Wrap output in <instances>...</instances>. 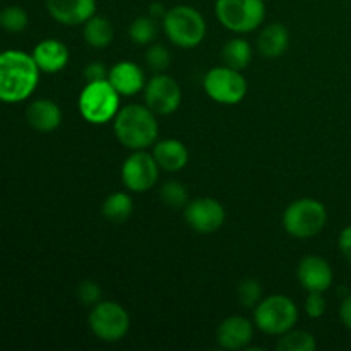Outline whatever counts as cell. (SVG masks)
<instances>
[{"instance_id": "e0dca14e", "label": "cell", "mask_w": 351, "mask_h": 351, "mask_svg": "<svg viewBox=\"0 0 351 351\" xmlns=\"http://www.w3.org/2000/svg\"><path fill=\"white\" fill-rule=\"evenodd\" d=\"M26 122L36 132L48 134L62 123V110L55 101L47 98L34 99L26 108Z\"/></svg>"}, {"instance_id": "1f68e13d", "label": "cell", "mask_w": 351, "mask_h": 351, "mask_svg": "<svg viewBox=\"0 0 351 351\" xmlns=\"http://www.w3.org/2000/svg\"><path fill=\"white\" fill-rule=\"evenodd\" d=\"M84 77L88 82L105 81V79H108V69L101 62H91V64L86 65Z\"/></svg>"}, {"instance_id": "2e32d148", "label": "cell", "mask_w": 351, "mask_h": 351, "mask_svg": "<svg viewBox=\"0 0 351 351\" xmlns=\"http://www.w3.org/2000/svg\"><path fill=\"white\" fill-rule=\"evenodd\" d=\"M108 81L120 96H134L144 91L146 75L139 65L130 60H123L110 69Z\"/></svg>"}, {"instance_id": "6da1fadb", "label": "cell", "mask_w": 351, "mask_h": 351, "mask_svg": "<svg viewBox=\"0 0 351 351\" xmlns=\"http://www.w3.org/2000/svg\"><path fill=\"white\" fill-rule=\"evenodd\" d=\"M40 69L33 55L19 50L0 53V101L19 103L29 98L40 82Z\"/></svg>"}, {"instance_id": "e575fe53", "label": "cell", "mask_w": 351, "mask_h": 351, "mask_svg": "<svg viewBox=\"0 0 351 351\" xmlns=\"http://www.w3.org/2000/svg\"><path fill=\"white\" fill-rule=\"evenodd\" d=\"M165 14H167V10H165V5L163 3H151L149 7V16L153 17V19H163Z\"/></svg>"}, {"instance_id": "d6a6232c", "label": "cell", "mask_w": 351, "mask_h": 351, "mask_svg": "<svg viewBox=\"0 0 351 351\" xmlns=\"http://www.w3.org/2000/svg\"><path fill=\"white\" fill-rule=\"evenodd\" d=\"M338 245H339V250H341L343 257H345L348 263H351V225L346 226V228L339 233Z\"/></svg>"}, {"instance_id": "277c9868", "label": "cell", "mask_w": 351, "mask_h": 351, "mask_svg": "<svg viewBox=\"0 0 351 351\" xmlns=\"http://www.w3.org/2000/svg\"><path fill=\"white\" fill-rule=\"evenodd\" d=\"M120 110V95L108 79L88 82L79 95V112L86 122L103 125L117 117Z\"/></svg>"}, {"instance_id": "d4e9b609", "label": "cell", "mask_w": 351, "mask_h": 351, "mask_svg": "<svg viewBox=\"0 0 351 351\" xmlns=\"http://www.w3.org/2000/svg\"><path fill=\"white\" fill-rule=\"evenodd\" d=\"M129 36L134 43L143 45V47L153 43L158 36L156 19H153L151 16H143L134 19L129 26Z\"/></svg>"}, {"instance_id": "f1b7e54d", "label": "cell", "mask_w": 351, "mask_h": 351, "mask_svg": "<svg viewBox=\"0 0 351 351\" xmlns=\"http://www.w3.org/2000/svg\"><path fill=\"white\" fill-rule=\"evenodd\" d=\"M146 64L153 69L154 72H165L168 67H170V62H171V55L168 51L167 47L163 45H153V47L147 48L146 55Z\"/></svg>"}, {"instance_id": "30bf717a", "label": "cell", "mask_w": 351, "mask_h": 351, "mask_svg": "<svg viewBox=\"0 0 351 351\" xmlns=\"http://www.w3.org/2000/svg\"><path fill=\"white\" fill-rule=\"evenodd\" d=\"M160 170L153 153L146 149L134 151L122 165V182L130 192L143 194L156 185Z\"/></svg>"}, {"instance_id": "9a60e30c", "label": "cell", "mask_w": 351, "mask_h": 351, "mask_svg": "<svg viewBox=\"0 0 351 351\" xmlns=\"http://www.w3.org/2000/svg\"><path fill=\"white\" fill-rule=\"evenodd\" d=\"M216 338L219 346L225 350H247L254 338V326L242 315H232L219 324Z\"/></svg>"}, {"instance_id": "8fae6325", "label": "cell", "mask_w": 351, "mask_h": 351, "mask_svg": "<svg viewBox=\"0 0 351 351\" xmlns=\"http://www.w3.org/2000/svg\"><path fill=\"white\" fill-rule=\"evenodd\" d=\"M144 101L156 115H171L182 103L180 84L171 75L158 72L144 86Z\"/></svg>"}, {"instance_id": "ba28073f", "label": "cell", "mask_w": 351, "mask_h": 351, "mask_svg": "<svg viewBox=\"0 0 351 351\" xmlns=\"http://www.w3.org/2000/svg\"><path fill=\"white\" fill-rule=\"evenodd\" d=\"M88 324L98 339L117 343L129 332L130 317L125 308L117 302H98L89 312Z\"/></svg>"}, {"instance_id": "7c38bea8", "label": "cell", "mask_w": 351, "mask_h": 351, "mask_svg": "<svg viewBox=\"0 0 351 351\" xmlns=\"http://www.w3.org/2000/svg\"><path fill=\"white\" fill-rule=\"evenodd\" d=\"M184 218L194 232L209 235L218 232L226 218L225 208L213 197H197L184 208Z\"/></svg>"}, {"instance_id": "9c48e42d", "label": "cell", "mask_w": 351, "mask_h": 351, "mask_svg": "<svg viewBox=\"0 0 351 351\" xmlns=\"http://www.w3.org/2000/svg\"><path fill=\"white\" fill-rule=\"evenodd\" d=\"M204 91L213 101L219 105H237L242 101L247 95L245 77L240 74V71L228 67V65H219L213 67L204 75Z\"/></svg>"}, {"instance_id": "4fadbf2b", "label": "cell", "mask_w": 351, "mask_h": 351, "mask_svg": "<svg viewBox=\"0 0 351 351\" xmlns=\"http://www.w3.org/2000/svg\"><path fill=\"white\" fill-rule=\"evenodd\" d=\"M297 278L308 293H324L332 287L335 273L324 257L305 256L297 267Z\"/></svg>"}, {"instance_id": "d6986e66", "label": "cell", "mask_w": 351, "mask_h": 351, "mask_svg": "<svg viewBox=\"0 0 351 351\" xmlns=\"http://www.w3.org/2000/svg\"><path fill=\"white\" fill-rule=\"evenodd\" d=\"M153 156L158 167L168 173H177L189 163V149L177 139H165L154 144Z\"/></svg>"}, {"instance_id": "f546056e", "label": "cell", "mask_w": 351, "mask_h": 351, "mask_svg": "<svg viewBox=\"0 0 351 351\" xmlns=\"http://www.w3.org/2000/svg\"><path fill=\"white\" fill-rule=\"evenodd\" d=\"M77 298L84 305H96L101 300V288L98 287L96 281H81L77 287Z\"/></svg>"}, {"instance_id": "83f0119b", "label": "cell", "mask_w": 351, "mask_h": 351, "mask_svg": "<svg viewBox=\"0 0 351 351\" xmlns=\"http://www.w3.org/2000/svg\"><path fill=\"white\" fill-rule=\"evenodd\" d=\"M237 295H239L240 305L247 308H256V305L263 300V287L256 278H245L240 281Z\"/></svg>"}, {"instance_id": "7402d4cb", "label": "cell", "mask_w": 351, "mask_h": 351, "mask_svg": "<svg viewBox=\"0 0 351 351\" xmlns=\"http://www.w3.org/2000/svg\"><path fill=\"white\" fill-rule=\"evenodd\" d=\"M221 58L223 64L228 65V67L235 69V71H243L252 62V47L243 38H232L223 47Z\"/></svg>"}, {"instance_id": "ac0fdd59", "label": "cell", "mask_w": 351, "mask_h": 351, "mask_svg": "<svg viewBox=\"0 0 351 351\" xmlns=\"http://www.w3.org/2000/svg\"><path fill=\"white\" fill-rule=\"evenodd\" d=\"M31 55H33L38 69L47 74L64 71L69 64V48L58 40L40 41Z\"/></svg>"}, {"instance_id": "44dd1931", "label": "cell", "mask_w": 351, "mask_h": 351, "mask_svg": "<svg viewBox=\"0 0 351 351\" xmlns=\"http://www.w3.org/2000/svg\"><path fill=\"white\" fill-rule=\"evenodd\" d=\"M115 31L112 23L103 16H93L84 23V41L93 48H106L113 41Z\"/></svg>"}, {"instance_id": "5bb4252c", "label": "cell", "mask_w": 351, "mask_h": 351, "mask_svg": "<svg viewBox=\"0 0 351 351\" xmlns=\"http://www.w3.org/2000/svg\"><path fill=\"white\" fill-rule=\"evenodd\" d=\"M47 10L64 26H81L96 14V0H45Z\"/></svg>"}, {"instance_id": "8992f818", "label": "cell", "mask_w": 351, "mask_h": 351, "mask_svg": "<svg viewBox=\"0 0 351 351\" xmlns=\"http://www.w3.org/2000/svg\"><path fill=\"white\" fill-rule=\"evenodd\" d=\"M298 308L287 295H271L263 298L254 308V324L269 336H281L295 328Z\"/></svg>"}, {"instance_id": "5b68a950", "label": "cell", "mask_w": 351, "mask_h": 351, "mask_svg": "<svg viewBox=\"0 0 351 351\" xmlns=\"http://www.w3.org/2000/svg\"><path fill=\"white\" fill-rule=\"evenodd\" d=\"M328 223V209L321 201L305 197L291 202L283 213V228L295 239L319 235Z\"/></svg>"}, {"instance_id": "484cf974", "label": "cell", "mask_w": 351, "mask_h": 351, "mask_svg": "<svg viewBox=\"0 0 351 351\" xmlns=\"http://www.w3.org/2000/svg\"><path fill=\"white\" fill-rule=\"evenodd\" d=\"M160 197L163 204H167L171 209H180L189 204V192L182 182L170 180L161 185Z\"/></svg>"}, {"instance_id": "4316f807", "label": "cell", "mask_w": 351, "mask_h": 351, "mask_svg": "<svg viewBox=\"0 0 351 351\" xmlns=\"http://www.w3.org/2000/svg\"><path fill=\"white\" fill-rule=\"evenodd\" d=\"M27 12L19 5H9L0 12V26L9 33H21L27 27Z\"/></svg>"}, {"instance_id": "603a6c76", "label": "cell", "mask_w": 351, "mask_h": 351, "mask_svg": "<svg viewBox=\"0 0 351 351\" xmlns=\"http://www.w3.org/2000/svg\"><path fill=\"white\" fill-rule=\"evenodd\" d=\"M134 213V201L129 194L125 192H113L108 197L103 201L101 215L105 216L108 221L122 223L130 218Z\"/></svg>"}, {"instance_id": "cb8c5ba5", "label": "cell", "mask_w": 351, "mask_h": 351, "mask_svg": "<svg viewBox=\"0 0 351 351\" xmlns=\"http://www.w3.org/2000/svg\"><path fill=\"white\" fill-rule=\"evenodd\" d=\"M276 348L280 351H314L317 348V341L311 332L290 329L285 335L278 336Z\"/></svg>"}, {"instance_id": "7a4b0ae2", "label": "cell", "mask_w": 351, "mask_h": 351, "mask_svg": "<svg viewBox=\"0 0 351 351\" xmlns=\"http://www.w3.org/2000/svg\"><path fill=\"white\" fill-rule=\"evenodd\" d=\"M113 132L127 149H147L158 139L156 113L146 105L123 106L113 119Z\"/></svg>"}, {"instance_id": "52a82bcc", "label": "cell", "mask_w": 351, "mask_h": 351, "mask_svg": "<svg viewBox=\"0 0 351 351\" xmlns=\"http://www.w3.org/2000/svg\"><path fill=\"white\" fill-rule=\"evenodd\" d=\"M215 14L223 27L237 34L256 31L266 17L264 0H216Z\"/></svg>"}, {"instance_id": "3957f363", "label": "cell", "mask_w": 351, "mask_h": 351, "mask_svg": "<svg viewBox=\"0 0 351 351\" xmlns=\"http://www.w3.org/2000/svg\"><path fill=\"white\" fill-rule=\"evenodd\" d=\"M163 29L175 47L195 48L204 41L208 26L197 9L191 5H177L165 14Z\"/></svg>"}, {"instance_id": "4dcf8cb0", "label": "cell", "mask_w": 351, "mask_h": 351, "mask_svg": "<svg viewBox=\"0 0 351 351\" xmlns=\"http://www.w3.org/2000/svg\"><path fill=\"white\" fill-rule=\"evenodd\" d=\"M326 308H328V302H326L324 295L317 293H308L307 300H305V312L311 319H319L326 314Z\"/></svg>"}, {"instance_id": "ffe728a7", "label": "cell", "mask_w": 351, "mask_h": 351, "mask_svg": "<svg viewBox=\"0 0 351 351\" xmlns=\"http://www.w3.org/2000/svg\"><path fill=\"white\" fill-rule=\"evenodd\" d=\"M290 47V33L287 26L280 23H273L264 27L257 38V48L267 58H278Z\"/></svg>"}, {"instance_id": "836d02e7", "label": "cell", "mask_w": 351, "mask_h": 351, "mask_svg": "<svg viewBox=\"0 0 351 351\" xmlns=\"http://www.w3.org/2000/svg\"><path fill=\"white\" fill-rule=\"evenodd\" d=\"M339 317H341L343 324L351 331V293L346 295L339 305Z\"/></svg>"}]
</instances>
